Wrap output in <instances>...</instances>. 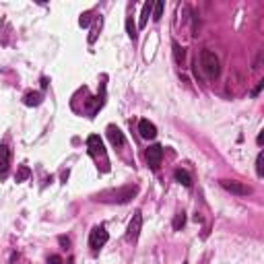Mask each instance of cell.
<instances>
[{
  "mask_svg": "<svg viewBox=\"0 0 264 264\" xmlns=\"http://www.w3.org/2000/svg\"><path fill=\"white\" fill-rule=\"evenodd\" d=\"M200 68L202 73L207 75V78H217L221 73V64H219V58L215 52L210 50H202L200 52Z\"/></svg>",
  "mask_w": 264,
  "mask_h": 264,
  "instance_id": "obj_1",
  "label": "cell"
},
{
  "mask_svg": "<svg viewBox=\"0 0 264 264\" xmlns=\"http://www.w3.org/2000/svg\"><path fill=\"white\" fill-rule=\"evenodd\" d=\"M87 149H89L91 157H95V159H101V170L108 171L110 165H108V155H105V149H103V140L97 136V134H91L89 138H87Z\"/></svg>",
  "mask_w": 264,
  "mask_h": 264,
  "instance_id": "obj_2",
  "label": "cell"
},
{
  "mask_svg": "<svg viewBox=\"0 0 264 264\" xmlns=\"http://www.w3.org/2000/svg\"><path fill=\"white\" fill-rule=\"evenodd\" d=\"M138 194V188L136 186H124V188H118V190H110V192H103L101 200H110V202H128L130 198H134Z\"/></svg>",
  "mask_w": 264,
  "mask_h": 264,
  "instance_id": "obj_3",
  "label": "cell"
},
{
  "mask_svg": "<svg viewBox=\"0 0 264 264\" xmlns=\"http://www.w3.org/2000/svg\"><path fill=\"white\" fill-rule=\"evenodd\" d=\"M108 240H110V233L103 229V227H95V229L91 231V235H89V245L93 250H99V248H103L105 244H108Z\"/></svg>",
  "mask_w": 264,
  "mask_h": 264,
  "instance_id": "obj_4",
  "label": "cell"
},
{
  "mask_svg": "<svg viewBox=\"0 0 264 264\" xmlns=\"http://www.w3.org/2000/svg\"><path fill=\"white\" fill-rule=\"evenodd\" d=\"M221 186H223L227 192H231V194H237V196H248V194H252V188L245 186V184H242V182L221 180Z\"/></svg>",
  "mask_w": 264,
  "mask_h": 264,
  "instance_id": "obj_5",
  "label": "cell"
},
{
  "mask_svg": "<svg viewBox=\"0 0 264 264\" xmlns=\"http://www.w3.org/2000/svg\"><path fill=\"white\" fill-rule=\"evenodd\" d=\"M145 157H147V163L151 165L153 170H157V167L161 165V159H163V147L161 145H151L147 149Z\"/></svg>",
  "mask_w": 264,
  "mask_h": 264,
  "instance_id": "obj_6",
  "label": "cell"
},
{
  "mask_svg": "<svg viewBox=\"0 0 264 264\" xmlns=\"http://www.w3.org/2000/svg\"><path fill=\"white\" fill-rule=\"evenodd\" d=\"M140 227H143V215H140L138 210H136V213L132 215V221H130V225H128V233H126V237H128L130 242H134L136 237H138Z\"/></svg>",
  "mask_w": 264,
  "mask_h": 264,
  "instance_id": "obj_7",
  "label": "cell"
},
{
  "mask_svg": "<svg viewBox=\"0 0 264 264\" xmlns=\"http://www.w3.org/2000/svg\"><path fill=\"white\" fill-rule=\"evenodd\" d=\"M8 167H11V149L6 145H0V178L8 175Z\"/></svg>",
  "mask_w": 264,
  "mask_h": 264,
  "instance_id": "obj_8",
  "label": "cell"
},
{
  "mask_svg": "<svg viewBox=\"0 0 264 264\" xmlns=\"http://www.w3.org/2000/svg\"><path fill=\"white\" fill-rule=\"evenodd\" d=\"M138 132H140V136L147 138V140H151L157 136V128L153 122H149V120H140L138 122Z\"/></svg>",
  "mask_w": 264,
  "mask_h": 264,
  "instance_id": "obj_9",
  "label": "cell"
},
{
  "mask_svg": "<svg viewBox=\"0 0 264 264\" xmlns=\"http://www.w3.org/2000/svg\"><path fill=\"white\" fill-rule=\"evenodd\" d=\"M108 138H110V143L113 145V147H124V134L120 132V128H116V126H108Z\"/></svg>",
  "mask_w": 264,
  "mask_h": 264,
  "instance_id": "obj_10",
  "label": "cell"
},
{
  "mask_svg": "<svg viewBox=\"0 0 264 264\" xmlns=\"http://www.w3.org/2000/svg\"><path fill=\"white\" fill-rule=\"evenodd\" d=\"M173 175H175V182H180L182 186H186V188H190V186H192V178H190V173H188L186 170H182V167H178Z\"/></svg>",
  "mask_w": 264,
  "mask_h": 264,
  "instance_id": "obj_11",
  "label": "cell"
},
{
  "mask_svg": "<svg viewBox=\"0 0 264 264\" xmlns=\"http://www.w3.org/2000/svg\"><path fill=\"white\" fill-rule=\"evenodd\" d=\"M23 101H25V105H39V103H41V93H38V91L25 93Z\"/></svg>",
  "mask_w": 264,
  "mask_h": 264,
  "instance_id": "obj_12",
  "label": "cell"
},
{
  "mask_svg": "<svg viewBox=\"0 0 264 264\" xmlns=\"http://www.w3.org/2000/svg\"><path fill=\"white\" fill-rule=\"evenodd\" d=\"M151 11H153V2H145L143 4V13H140V27H145L149 17H151Z\"/></svg>",
  "mask_w": 264,
  "mask_h": 264,
  "instance_id": "obj_13",
  "label": "cell"
},
{
  "mask_svg": "<svg viewBox=\"0 0 264 264\" xmlns=\"http://www.w3.org/2000/svg\"><path fill=\"white\" fill-rule=\"evenodd\" d=\"M173 56H175V62L178 64H184V60H186V50L180 48L178 41H173Z\"/></svg>",
  "mask_w": 264,
  "mask_h": 264,
  "instance_id": "obj_14",
  "label": "cell"
},
{
  "mask_svg": "<svg viewBox=\"0 0 264 264\" xmlns=\"http://www.w3.org/2000/svg\"><path fill=\"white\" fill-rule=\"evenodd\" d=\"M126 31H128V38L134 41L136 39V25H134V21H132V17L126 19Z\"/></svg>",
  "mask_w": 264,
  "mask_h": 264,
  "instance_id": "obj_15",
  "label": "cell"
},
{
  "mask_svg": "<svg viewBox=\"0 0 264 264\" xmlns=\"http://www.w3.org/2000/svg\"><path fill=\"white\" fill-rule=\"evenodd\" d=\"M184 223H186V215H184V213H178V215H175V219H173V229H175V231H180L182 227H184Z\"/></svg>",
  "mask_w": 264,
  "mask_h": 264,
  "instance_id": "obj_16",
  "label": "cell"
},
{
  "mask_svg": "<svg viewBox=\"0 0 264 264\" xmlns=\"http://www.w3.org/2000/svg\"><path fill=\"white\" fill-rule=\"evenodd\" d=\"M163 6H165L163 2H155V4H153V8H155V13H153V19H155V21H159L161 17H163Z\"/></svg>",
  "mask_w": 264,
  "mask_h": 264,
  "instance_id": "obj_17",
  "label": "cell"
},
{
  "mask_svg": "<svg viewBox=\"0 0 264 264\" xmlns=\"http://www.w3.org/2000/svg\"><path fill=\"white\" fill-rule=\"evenodd\" d=\"M27 175H29V167H21V170H19V173H17V182H23L25 178H27Z\"/></svg>",
  "mask_w": 264,
  "mask_h": 264,
  "instance_id": "obj_18",
  "label": "cell"
},
{
  "mask_svg": "<svg viewBox=\"0 0 264 264\" xmlns=\"http://www.w3.org/2000/svg\"><path fill=\"white\" fill-rule=\"evenodd\" d=\"M99 27H101V19L97 21V23H95V27H93V31H91V35H89V41L93 43L95 39H97V31H99Z\"/></svg>",
  "mask_w": 264,
  "mask_h": 264,
  "instance_id": "obj_19",
  "label": "cell"
},
{
  "mask_svg": "<svg viewBox=\"0 0 264 264\" xmlns=\"http://www.w3.org/2000/svg\"><path fill=\"white\" fill-rule=\"evenodd\" d=\"M78 23H81V27H87V25L91 23V13H85L81 19H78Z\"/></svg>",
  "mask_w": 264,
  "mask_h": 264,
  "instance_id": "obj_20",
  "label": "cell"
},
{
  "mask_svg": "<svg viewBox=\"0 0 264 264\" xmlns=\"http://www.w3.org/2000/svg\"><path fill=\"white\" fill-rule=\"evenodd\" d=\"M256 173L260 175V178L264 175V170H262V153L258 155V159H256Z\"/></svg>",
  "mask_w": 264,
  "mask_h": 264,
  "instance_id": "obj_21",
  "label": "cell"
},
{
  "mask_svg": "<svg viewBox=\"0 0 264 264\" xmlns=\"http://www.w3.org/2000/svg\"><path fill=\"white\" fill-rule=\"evenodd\" d=\"M48 264H62V258H60V256H50Z\"/></svg>",
  "mask_w": 264,
  "mask_h": 264,
  "instance_id": "obj_22",
  "label": "cell"
},
{
  "mask_svg": "<svg viewBox=\"0 0 264 264\" xmlns=\"http://www.w3.org/2000/svg\"><path fill=\"white\" fill-rule=\"evenodd\" d=\"M262 87H264V81H260V83L256 85V89H254V91H252V95H254V97H256V95H258V93L262 91Z\"/></svg>",
  "mask_w": 264,
  "mask_h": 264,
  "instance_id": "obj_23",
  "label": "cell"
},
{
  "mask_svg": "<svg viewBox=\"0 0 264 264\" xmlns=\"http://www.w3.org/2000/svg\"><path fill=\"white\" fill-rule=\"evenodd\" d=\"M60 244L66 245V248H68V244H70V242H68V237H60Z\"/></svg>",
  "mask_w": 264,
  "mask_h": 264,
  "instance_id": "obj_24",
  "label": "cell"
},
{
  "mask_svg": "<svg viewBox=\"0 0 264 264\" xmlns=\"http://www.w3.org/2000/svg\"><path fill=\"white\" fill-rule=\"evenodd\" d=\"M184 264H186V262H184Z\"/></svg>",
  "mask_w": 264,
  "mask_h": 264,
  "instance_id": "obj_25",
  "label": "cell"
}]
</instances>
